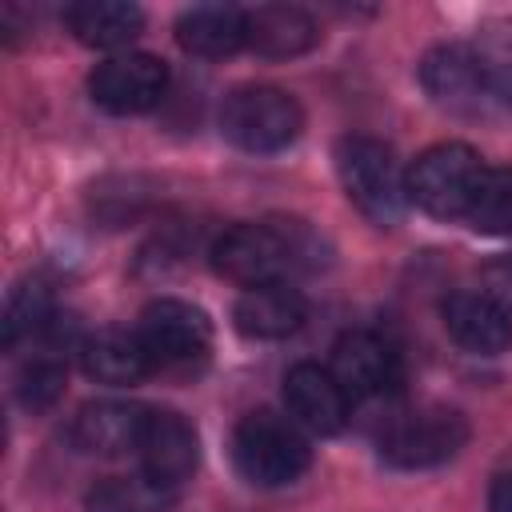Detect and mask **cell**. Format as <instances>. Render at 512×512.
Returning <instances> with one entry per match:
<instances>
[{
    "instance_id": "6da1fadb",
    "label": "cell",
    "mask_w": 512,
    "mask_h": 512,
    "mask_svg": "<svg viewBox=\"0 0 512 512\" xmlns=\"http://www.w3.org/2000/svg\"><path fill=\"white\" fill-rule=\"evenodd\" d=\"M324 264V244L304 220H260V224H232L212 240V268L240 284H288L296 268Z\"/></svg>"
},
{
    "instance_id": "7a4b0ae2",
    "label": "cell",
    "mask_w": 512,
    "mask_h": 512,
    "mask_svg": "<svg viewBox=\"0 0 512 512\" xmlns=\"http://www.w3.org/2000/svg\"><path fill=\"white\" fill-rule=\"evenodd\" d=\"M336 172L348 192V200L380 228H392L404 216L408 184L400 176V164L384 140L372 136H340L336 140Z\"/></svg>"
},
{
    "instance_id": "3957f363",
    "label": "cell",
    "mask_w": 512,
    "mask_h": 512,
    "mask_svg": "<svg viewBox=\"0 0 512 512\" xmlns=\"http://www.w3.org/2000/svg\"><path fill=\"white\" fill-rule=\"evenodd\" d=\"M308 440L292 420L260 408L248 412L232 432V464L256 488H284L308 468Z\"/></svg>"
},
{
    "instance_id": "277c9868",
    "label": "cell",
    "mask_w": 512,
    "mask_h": 512,
    "mask_svg": "<svg viewBox=\"0 0 512 512\" xmlns=\"http://www.w3.org/2000/svg\"><path fill=\"white\" fill-rule=\"evenodd\" d=\"M484 172H488L484 160L468 144H456V140L436 144V148L420 152L416 164L408 168V176H404L408 200L436 220H464Z\"/></svg>"
},
{
    "instance_id": "5b68a950",
    "label": "cell",
    "mask_w": 512,
    "mask_h": 512,
    "mask_svg": "<svg viewBox=\"0 0 512 512\" xmlns=\"http://www.w3.org/2000/svg\"><path fill=\"white\" fill-rule=\"evenodd\" d=\"M304 128V108L292 92L272 84H248L236 88L220 108V132L244 148V152H280L288 148Z\"/></svg>"
},
{
    "instance_id": "8992f818",
    "label": "cell",
    "mask_w": 512,
    "mask_h": 512,
    "mask_svg": "<svg viewBox=\"0 0 512 512\" xmlns=\"http://www.w3.org/2000/svg\"><path fill=\"white\" fill-rule=\"evenodd\" d=\"M468 444V420L456 408H420L380 436V460L392 468H436Z\"/></svg>"
},
{
    "instance_id": "52a82bcc",
    "label": "cell",
    "mask_w": 512,
    "mask_h": 512,
    "mask_svg": "<svg viewBox=\"0 0 512 512\" xmlns=\"http://www.w3.org/2000/svg\"><path fill=\"white\" fill-rule=\"evenodd\" d=\"M88 92L92 100L112 112V116H136L148 112L164 100L168 92V64L152 52H124L112 56L104 64H96V72L88 76Z\"/></svg>"
},
{
    "instance_id": "ba28073f",
    "label": "cell",
    "mask_w": 512,
    "mask_h": 512,
    "mask_svg": "<svg viewBox=\"0 0 512 512\" xmlns=\"http://www.w3.org/2000/svg\"><path fill=\"white\" fill-rule=\"evenodd\" d=\"M136 336L148 348L152 364H192L212 344V320L204 316V308L164 296L140 312Z\"/></svg>"
},
{
    "instance_id": "9c48e42d",
    "label": "cell",
    "mask_w": 512,
    "mask_h": 512,
    "mask_svg": "<svg viewBox=\"0 0 512 512\" xmlns=\"http://www.w3.org/2000/svg\"><path fill=\"white\" fill-rule=\"evenodd\" d=\"M420 84L440 108L460 116H480L488 112V104H496L472 44H436L420 60Z\"/></svg>"
},
{
    "instance_id": "30bf717a",
    "label": "cell",
    "mask_w": 512,
    "mask_h": 512,
    "mask_svg": "<svg viewBox=\"0 0 512 512\" xmlns=\"http://www.w3.org/2000/svg\"><path fill=\"white\" fill-rule=\"evenodd\" d=\"M136 452H140V464L148 476L180 488L196 472V460H200L196 428L188 424V416H180L172 408H148Z\"/></svg>"
},
{
    "instance_id": "8fae6325",
    "label": "cell",
    "mask_w": 512,
    "mask_h": 512,
    "mask_svg": "<svg viewBox=\"0 0 512 512\" xmlns=\"http://www.w3.org/2000/svg\"><path fill=\"white\" fill-rule=\"evenodd\" d=\"M284 404L292 420L316 436H332L348 424V392L320 364H292L284 372Z\"/></svg>"
},
{
    "instance_id": "7c38bea8",
    "label": "cell",
    "mask_w": 512,
    "mask_h": 512,
    "mask_svg": "<svg viewBox=\"0 0 512 512\" xmlns=\"http://www.w3.org/2000/svg\"><path fill=\"white\" fill-rule=\"evenodd\" d=\"M144 404L132 400H96L84 404L68 428L72 448L80 452H96V456H120V452H136L140 432H144Z\"/></svg>"
},
{
    "instance_id": "4fadbf2b",
    "label": "cell",
    "mask_w": 512,
    "mask_h": 512,
    "mask_svg": "<svg viewBox=\"0 0 512 512\" xmlns=\"http://www.w3.org/2000/svg\"><path fill=\"white\" fill-rule=\"evenodd\" d=\"M332 376L348 396H376L396 380V352L388 348L384 336L368 328H352L332 348Z\"/></svg>"
},
{
    "instance_id": "5bb4252c",
    "label": "cell",
    "mask_w": 512,
    "mask_h": 512,
    "mask_svg": "<svg viewBox=\"0 0 512 512\" xmlns=\"http://www.w3.org/2000/svg\"><path fill=\"white\" fill-rule=\"evenodd\" d=\"M440 316H444L448 336L468 352L496 356L512 344V316L484 292H452L440 304Z\"/></svg>"
},
{
    "instance_id": "9a60e30c",
    "label": "cell",
    "mask_w": 512,
    "mask_h": 512,
    "mask_svg": "<svg viewBox=\"0 0 512 512\" xmlns=\"http://www.w3.org/2000/svg\"><path fill=\"white\" fill-rule=\"evenodd\" d=\"M308 316V300L288 284H264L244 288V296L232 308V320L252 340H280L292 336Z\"/></svg>"
},
{
    "instance_id": "2e32d148",
    "label": "cell",
    "mask_w": 512,
    "mask_h": 512,
    "mask_svg": "<svg viewBox=\"0 0 512 512\" xmlns=\"http://www.w3.org/2000/svg\"><path fill=\"white\" fill-rule=\"evenodd\" d=\"M176 40L192 56H232L248 48V12L236 4H196L176 20Z\"/></svg>"
},
{
    "instance_id": "e0dca14e",
    "label": "cell",
    "mask_w": 512,
    "mask_h": 512,
    "mask_svg": "<svg viewBox=\"0 0 512 512\" xmlns=\"http://www.w3.org/2000/svg\"><path fill=\"white\" fill-rule=\"evenodd\" d=\"M320 44V24L296 4H264L248 12V48L272 60L300 56Z\"/></svg>"
},
{
    "instance_id": "ac0fdd59",
    "label": "cell",
    "mask_w": 512,
    "mask_h": 512,
    "mask_svg": "<svg viewBox=\"0 0 512 512\" xmlns=\"http://www.w3.org/2000/svg\"><path fill=\"white\" fill-rule=\"evenodd\" d=\"M84 372L100 384H136L144 380L156 364L148 356V348L140 344L136 332H120V328H104L92 340H84Z\"/></svg>"
},
{
    "instance_id": "d6986e66",
    "label": "cell",
    "mask_w": 512,
    "mask_h": 512,
    "mask_svg": "<svg viewBox=\"0 0 512 512\" xmlns=\"http://www.w3.org/2000/svg\"><path fill=\"white\" fill-rule=\"evenodd\" d=\"M72 36L88 48H124L140 36L144 12L124 0H84L64 12Z\"/></svg>"
},
{
    "instance_id": "ffe728a7",
    "label": "cell",
    "mask_w": 512,
    "mask_h": 512,
    "mask_svg": "<svg viewBox=\"0 0 512 512\" xmlns=\"http://www.w3.org/2000/svg\"><path fill=\"white\" fill-rule=\"evenodd\" d=\"M180 500L176 484H164L148 472L140 476H108L88 488L84 508L88 512H168Z\"/></svg>"
},
{
    "instance_id": "44dd1931",
    "label": "cell",
    "mask_w": 512,
    "mask_h": 512,
    "mask_svg": "<svg viewBox=\"0 0 512 512\" xmlns=\"http://www.w3.org/2000/svg\"><path fill=\"white\" fill-rule=\"evenodd\" d=\"M48 324H52V292L40 280H20L4 304V348L12 352L20 340L44 332Z\"/></svg>"
},
{
    "instance_id": "7402d4cb",
    "label": "cell",
    "mask_w": 512,
    "mask_h": 512,
    "mask_svg": "<svg viewBox=\"0 0 512 512\" xmlns=\"http://www.w3.org/2000/svg\"><path fill=\"white\" fill-rule=\"evenodd\" d=\"M484 236H512V168H488L464 216Z\"/></svg>"
},
{
    "instance_id": "603a6c76",
    "label": "cell",
    "mask_w": 512,
    "mask_h": 512,
    "mask_svg": "<svg viewBox=\"0 0 512 512\" xmlns=\"http://www.w3.org/2000/svg\"><path fill=\"white\" fill-rule=\"evenodd\" d=\"M472 52L480 60V72L488 80L492 100L504 104V108H512V20H500V24L480 28Z\"/></svg>"
},
{
    "instance_id": "cb8c5ba5",
    "label": "cell",
    "mask_w": 512,
    "mask_h": 512,
    "mask_svg": "<svg viewBox=\"0 0 512 512\" xmlns=\"http://www.w3.org/2000/svg\"><path fill=\"white\" fill-rule=\"evenodd\" d=\"M64 384H68V372H64L60 360H32V364L20 372L16 400H20L28 412H44V408H52V404L64 396Z\"/></svg>"
},
{
    "instance_id": "d4e9b609",
    "label": "cell",
    "mask_w": 512,
    "mask_h": 512,
    "mask_svg": "<svg viewBox=\"0 0 512 512\" xmlns=\"http://www.w3.org/2000/svg\"><path fill=\"white\" fill-rule=\"evenodd\" d=\"M480 292L488 296V300H496L508 316H512V256H496V260H488L484 268H480Z\"/></svg>"
},
{
    "instance_id": "484cf974",
    "label": "cell",
    "mask_w": 512,
    "mask_h": 512,
    "mask_svg": "<svg viewBox=\"0 0 512 512\" xmlns=\"http://www.w3.org/2000/svg\"><path fill=\"white\" fill-rule=\"evenodd\" d=\"M488 512H512V472L496 476L488 488Z\"/></svg>"
}]
</instances>
